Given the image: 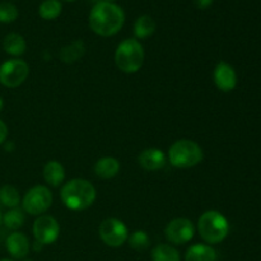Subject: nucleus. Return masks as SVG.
I'll return each mask as SVG.
<instances>
[{
	"mask_svg": "<svg viewBox=\"0 0 261 261\" xmlns=\"http://www.w3.org/2000/svg\"><path fill=\"white\" fill-rule=\"evenodd\" d=\"M63 12V4L60 0H43L38 7V15L43 20H54L60 17Z\"/></svg>",
	"mask_w": 261,
	"mask_h": 261,
	"instance_id": "21",
	"label": "nucleus"
},
{
	"mask_svg": "<svg viewBox=\"0 0 261 261\" xmlns=\"http://www.w3.org/2000/svg\"><path fill=\"white\" fill-rule=\"evenodd\" d=\"M32 232L36 242L45 246V245L54 244L59 239L60 226L53 216L42 214V216H38L37 219L33 222Z\"/></svg>",
	"mask_w": 261,
	"mask_h": 261,
	"instance_id": "9",
	"label": "nucleus"
},
{
	"mask_svg": "<svg viewBox=\"0 0 261 261\" xmlns=\"http://www.w3.org/2000/svg\"><path fill=\"white\" fill-rule=\"evenodd\" d=\"M8 252L13 259L24 260L28 256L31 250V244L28 237L22 232H13L8 236L5 241Z\"/></svg>",
	"mask_w": 261,
	"mask_h": 261,
	"instance_id": "12",
	"label": "nucleus"
},
{
	"mask_svg": "<svg viewBox=\"0 0 261 261\" xmlns=\"http://www.w3.org/2000/svg\"><path fill=\"white\" fill-rule=\"evenodd\" d=\"M86 54V45L82 40H75L64 46L59 53V58L64 64H74L83 58Z\"/></svg>",
	"mask_w": 261,
	"mask_h": 261,
	"instance_id": "17",
	"label": "nucleus"
},
{
	"mask_svg": "<svg viewBox=\"0 0 261 261\" xmlns=\"http://www.w3.org/2000/svg\"><path fill=\"white\" fill-rule=\"evenodd\" d=\"M0 203L7 208H18L20 204L19 191L12 185H4L0 188Z\"/></svg>",
	"mask_w": 261,
	"mask_h": 261,
	"instance_id": "23",
	"label": "nucleus"
},
{
	"mask_svg": "<svg viewBox=\"0 0 261 261\" xmlns=\"http://www.w3.org/2000/svg\"><path fill=\"white\" fill-rule=\"evenodd\" d=\"M98 2H109V3H115L116 0H98Z\"/></svg>",
	"mask_w": 261,
	"mask_h": 261,
	"instance_id": "29",
	"label": "nucleus"
},
{
	"mask_svg": "<svg viewBox=\"0 0 261 261\" xmlns=\"http://www.w3.org/2000/svg\"><path fill=\"white\" fill-rule=\"evenodd\" d=\"M120 172V162L115 157H102L94 165V175L101 180H111Z\"/></svg>",
	"mask_w": 261,
	"mask_h": 261,
	"instance_id": "15",
	"label": "nucleus"
},
{
	"mask_svg": "<svg viewBox=\"0 0 261 261\" xmlns=\"http://www.w3.org/2000/svg\"><path fill=\"white\" fill-rule=\"evenodd\" d=\"M3 107H4V101H3V98H2V97H0V112H2Z\"/></svg>",
	"mask_w": 261,
	"mask_h": 261,
	"instance_id": "28",
	"label": "nucleus"
},
{
	"mask_svg": "<svg viewBox=\"0 0 261 261\" xmlns=\"http://www.w3.org/2000/svg\"><path fill=\"white\" fill-rule=\"evenodd\" d=\"M89 28L101 37H111L125 24V12L116 3L97 2L88 17Z\"/></svg>",
	"mask_w": 261,
	"mask_h": 261,
	"instance_id": "1",
	"label": "nucleus"
},
{
	"mask_svg": "<svg viewBox=\"0 0 261 261\" xmlns=\"http://www.w3.org/2000/svg\"><path fill=\"white\" fill-rule=\"evenodd\" d=\"M25 222L24 211L19 208L9 209L7 213L3 216V223L7 228L12 229V231H17L20 227H23Z\"/></svg>",
	"mask_w": 261,
	"mask_h": 261,
	"instance_id": "22",
	"label": "nucleus"
},
{
	"mask_svg": "<svg viewBox=\"0 0 261 261\" xmlns=\"http://www.w3.org/2000/svg\"><path fill=\"white\" fill-rule=\"evenodd\" d=\"M19 12L18 8L13 3L3 2L0 3V23H13L17 20Z\"/></svg>",
	"mask_w": 261,
	"mask_h": 261,
	"instance_id": "25",
	"label": "nucleus"
},
{
	"mask_svg": "<svg viewBox=\"0 0 261 261\" xmlns=\"http://www.w3.org/2000/svg\"><path fill=\"white\" fill-rule=\"evenodd\" d=\"M2 221H3V216H2V212H0V224H2Z\"/></svg>",
	"mask_w": 261,
	"mask_h": 261,
	"instance_id": "31",
	"label": "nucleus"
},
{
	"mask_svg": "<svg viewBox=\"0 0 261 261\" xmlns=\"http://www.w3.org/2000/svg\"><path fill=\"white\" fill-rule=\"evenodd\" d=\"M54 196L45 185H36L24 194L22 199L23 211L31 216H42L53 205Z\"/></svg>",
	"mask_w": 261,
	"mask_h": 261,
	"instance_id": "6",
	"label": "nucleus"
},
{
	"mask_svg": "<svg viewBox=\"0 0 261 261\" xmlns=\"http://www.w3.org/2000/svg\"><path fill=\"white\" fill-rule=\"evenodd\" d=\"M155 22L150 15H140L134 23V36L137 40H145L155 32Z\"/></svg>",
	"mask_w": 261,
	"mask_h": 261,
	"instance_id": "19",
	"label": "nucleus"
},
{
	"mask_svg": "<svg viewBox=\"0 0 261 261\" xmlns=\"http://www.w3.org/2000/svg\"><path fill=\"white\" fill-rule=\"evenodd\" d=\"M204 160L200 145L190 139L176 140L168 149V161L176 168H191Z\"/></svg>",
	"mask_w": 261,
	"mask_h": 261,
	"instance_id": "5",
	"label": "nucleus"
},
{
	"mask_svg": "<svg viewBox=\"0 0 261 261\" xmlns=\"http://www.w3.org/2000/svg\"><path fill=\"white\" fill-rule=\"evenodd\" d=\"M194 4L199 9H206V8H209L213 4V0H194Z\"/></svg>",
	"mask_w": 261,
	"mask_h": 261,
	"instance_id": "27",
	"label": "nucleus"
},
{
	"mask_svg": "<svg viewBox=\"0 0 261 261\" xmlns=\"http://www.w3.org/2000/svg\"><path fill=\"white\" fill-rule=\"evenodd\" d=\"M7 137H8V126L5 125L4 121L0 120V144H3V143L7 140Z\"/></svg>",
	"mask_w": 261,
	"mask_h": 261,
	"instance_id": "26",
	"label": "nucleus"
},
{
	"mask_svg": "<svg viewBox=\"0 0 261 261\" xmlns=\"http://www.w3.org/2000/svg\"><path fill=\"white\" fill-rule=\"evenodd\" d=\"M127 241H129L130 247L134 249L135 251H144L149 247L150 244V239L148 233L145 231H142V229L133 232L129 239H127Z\"/></svg>",
	"mask_w": 261,
	"mask_h": 261,
	"instance_id": "24",
	"label": "nucleus"
},
{
	"mask_svg": "<svg viewBox=\"0 0 261 261\" xmlns=\"http://www.w3.org/2000/svg\"><path fill=\"white\" fill-rule=\"evenodd\" d=\"M3 48H4L7 54L18 58V56H22L25 53L27 43H25L24 37L22 35L12 32L8 33L4 37V40H3Z\"/></svg>",
	"mask_w": 261,
	"mask_h": 261,
	"instance_id": "18",
	"label": "nucleus"
},
{
	"mask_svg": "<svg viewBox=\"0 0 261 261\" xmlns=\"http://www.w3.org/2000/svg\"><path fill=\"white\" fill-rule=\"evenodd\" d=\"M23 261H32V260H30V259H28V260H27V259H24Z\"/></svg>",
	"mask_w": 261,
	"mask_h": 261,
	"instance_id": "33",
	"label": "nucleus"
},
{
	"mask_svg": "<svg viewBox=\"0 0 261 261\" xmlns=\"http://www.w3.org/2000/svg\"><path fill=\"white\" fill-rule=\"evenodd\" d=\"M0 261H15V260H12V259H3V260H0Z\"/></svg>",
	"mask_w": 261,
	"mask_h": 261,
	"instance_id": "30",
	"label": "nucleus"
},
{
	"mask_svg": "<svg viewBox=\"0 0 261 261\" xmlns=\"http://www.w3.org/2000/svg\"><path fill=\"white\" fill-rule=\"evenodd\" d=\"M138 162H139L140 167L144 168L145 171L153 172V171H160L161 168L165 167L167 157L162 149L148 148L138 155Z\"/></svg>",
	"mask_w": 261,
	"mask_h": 261,
	"instance_id": "13",
	"label": "nucleus"
},
{
	"mask_svg": "<svg viewBox=\"0 0 261 261\" xmlns=\"http://www.w3.org/2000/svg\"><path fill=\"white\" fill-rule=\"evenodd\" d=\"M195 234V226L188 218H175L167 223L165 228V236L168 242L173 245L188 244Z\"/></svg>",
	"mask_w": 261,
	"mask_h": 261,
	"instance_id": "10",
	"label": "nucleus"
},
{
	"mask_svg": "<svg viewBox=\"0 0 261 261\" xmlns=\"http://www.w3.org/2000/svg\"><path fill=\"white\" fill-rule=\"evenodd\" d=\"M144 47L137 38L121 41L115 51V64L125 74H135L144 64Z\"/></svg>",
	"mask_w": 261,
	"mask_h": 261,
	"instance_id": "4",
	"label": "nucleus"
},
{
	"mask_svg": "<svg viewBox=\"0 0 261 261\" xmlns=\"http://www.w3.org/2000/svg\"><path fill=\"white\" fill-rule=\"evenodd\" d=\"M98 233L105 245L120 247L129 239L126 224L117 218H106L98 227Z\"/></svg>",
	"mask_w": 261,
	"mask_h": 261,
	"instance_id": "8",
	"label": "nucleus"
},
{
	"mask_svg": "<svg viewBox=\"0 0 261 261\" xmlns=\"http://www.w3.org/2000/svg\"><path fill=\"white\" fill-rule=\"evenodd\" d=\"M30 75V66L22 59H9L0 65V83L7 88L22 86Z\"/></svg>",
	"mask_w": 261,
	"mask_h": 261,
	"instance_id": "7",
	"label": "nucleus"
},
{
	"mask_svg": "<svg viewBox=\"0 0 261 261\" xmlns=\"http://www.w3.org/2000/svg\"><path fill=\"white\" fill-rule=\"evenodd\" d=\"M63 2H68V3H71V2H75V0H63Z\"/></svg>",
	"mask_w": 261,
	"mask_h": 261,
	"instance_id": "32",
	"label": "nucleus"
},
{
	"mask_svg": "<svg viewBox=\"0 0 261 261\" xmlns=\"http://www.w3.org/2000/svg\"><path fill=\"white\" fill-rule=\"evenodd\" d=\"M152 261H181L180 252L168 244H160L150 252Z\"/></svg>",
	"mask_w": 261,
	"mask_h": 261,
	"instance_id": "20",
	"label": "nucleus"
},
{
	"mask_svg": "<svg viewBox=\"0 0 261 261\" xmlns=\"http://www.w3.org/2000/svg\"><path fill=\"white\" fill-rule=\"evenodd\" d=\"M43 180L53 188H59L65 181V168L59 161H48L43 167Z\"/></svg>",
	"mask_w": 261,
	"mask_h": 261,
	"instance_id": "14",
	"label": "nucleus"
},
{
	"mask_svg": "<svg viewBox=\"0 0 261 261\" xmlns=\"http://www.w3.org/2000/svg\"><path fill=\"white\" fill-rule=\"evenodd\" d=\"M213 79L217 88L222 92H231L237 86V74L233 66L226 61H219L213 71Z\"/></svg>",
	"mask_w": 261,
	"mask_h": 261,
	"instance_id": "11",
	"label": "nucleus"
},
{
	"mask_svg": "<svg viewBox=\"0 0 261 261\" xmlns=\"http://www.w3.org/2000/svg\"><path fill=\"white\" fill-rule=\"evenodd\" d=\"M60 198L64 205L74 212L86 211L97 198L96 188L84 178H73L63 185Z\"/></svg>",
	"mask_w": 261,
	"mask_h": 261,
	"instance_id": "2",
	"label": "nucleus"
},
{
	"mask_svg": "<svg viewBox=\"0 0 261 261\" xmlns=\"http://www.w3.org/2000/svg\"><path fill=\"white\" fill-rule=\"evenodd\" d=\"M185 261H217V251L208 244H195L188 249Z\"/></svg>",
	"mask_w": 261,
	"mask_h": 261,
	"instance_id": "16",
	"label": "nucleus"
},
{
	"mask_svg": "<svg viewBox=\"0 0 261 261\" xmlns=\"http://www.w3.org/2000/svg\"><path fill=\"white\" fill-rule=\"evenodd\" d=\"M199 234L208 245L221 244L229 233V222L221 212L206 211L198 219Z\"/></svg>",
	"mask_w": 261,
	"mask_h": 261,
	"instance_id": "3",
	"label": "nucleus"
}]
</instances>
